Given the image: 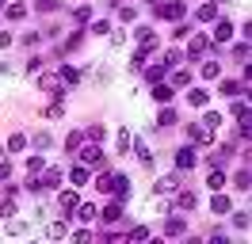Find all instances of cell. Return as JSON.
I'll use <instances>...</instances> for the list:
<instances>
[{
    "mask_svg": "<svg viewBox=\"0 0 252 244\" xmlns=\"http://www.w3.org/2000/svg\"><path fill=\"white\" fill-rule=\"evenodd\" d=\"M80 164L95 168V172H103V168H107V160H103V149H99V141H88V145L80 149Z\"/></svg>",
    "mask_w": 252,
    "mask_h": 244,
    "instance_id": "6da1fadb",
    "label": "cell"
},
{
    "mask_svg": "<svg viewBox=\"0 0 252 244\" xmlns=\"http://www.w3.org/2000/svg\"><path fill=\"white\" fill-rule=\"evenodd\" d=\"M38 88H42V92H50V95H58V99L65 95V84H62V76H58V73L38 76Z\"/></svg>",
    "mask_w": 252,
    "mask_h": 244,
    "instance_id": "7a4b0ae2",
    "label": "cell"
},
{
    "mask_svg": "<svg viewBox=\"0 0 252 244\" xmlns=\"http://www.w3.org/2000/svg\"><path fill=\"white\" fill-rule=\"evenodd\" d=\"M111 195H115V198H126V195H130V176L111 172Z\"/></svg>",
    "mask_w": 252,
    "mask_h": 244,
    "instance_id": "3957f363",
    "label": "cell"
},
{
    "mask_svg": "<svg viewBox=\"0 0 252 244\" xmlns=\"http://www.w3.org/2000/svg\"><path fill=\"white\" fill-rule=\"evenodd\" d=\"M95 217H103L107 225H115V221H123V198H115V202H107V206H103V214H95Z\"/></svg>",
    "mask_w": 252,
    "mask_h": 244,
    "instance_id": "277c9868",
    "label": "cell"
},
{
    "mask_svg": "<svg viewBox=\"0 0 252 244\" xmlns=\"http://www.w3.org/2000/svg\"><path fill=\"white\" fill-rule=\"evenodd\" d=\"M34 183H38V191H42V187H46V191H58V183H62V168H50V172H42Z\"/></svg>",
    "mask_w": 252,
    "mask_h": 244,
    "instance_id": "5b68a950",
    "label": "cell"
},
{
    "mask_svg": "<svg viewBox=\"0 0 252 244\" xmlns=\"http://www.w3.org/2000/svg\"><path fill=\"white\" fill-rule=\"evenodd\" d=\"M157 15H164V19H184V0H172V4H157Z\"/></svg>",
    "mask_w": 252,
    "mask_h": 244,
    "instance_id": "8992f818",
    "label": "cell"
},
{
    "mask_svg": "<svg viewBox=\"0 0 252 244\" xmlns=\"http://www.w3.org/2000/svg\"><path fill=\"white\" fill-rule=\"evenodd\" d=\"M206 50H210V38H206V34H195V38H191V50H188V58H203Z\"/></svg>",
    "mask_w": 252,
    "mask_h": 244,
    "instance_id": "52a82bcc",
    "label": "cell"
},
{
    "mask_svg": "<svg viewBox=\"0 0 252 244\" xmlns=\"http://www.w3.org/2000/svg\"><path fill=\"white\" fill-rule=\"evenodd\" d=\"M195 206H199L195 191H180V195H176V210H195Z\"/></svg>",
    "mask_w": 252,
    "mask_h": 244,
    "instance_id": "ba28073f",
    "label": "cell"
},
{
    "mask_svg": "<svg viewBox=\"0 0 252 244\" xmlns=\"http://www.w3.org/2000/svg\"><path fill=\"white\" fill-rule=\"evenodd\" d=\"M191 164H195V149L188 145V149H180V152H176V168H180V172H188Z\"/></svg>",
    "mask_w": 252,
    "mask_h": 244,
    "instance_id": "9c48e42d",
    "label": "cell"
},
{
    "mask_svg": "<svg viewBox=\"0 0 252 244\" xmlns=\"http://www.w3.org/2000/svg\"><path fill=\"white\" fill-rule=\"evenodd\" d=\"M180 183H184L180 176H160V180H157V195H168V191H176Z\"/></svg>",
    "mask_w": 252,
    "mask_h": 244,
    "instance_id": "30bf717a",
    "label": "cell"
},
{
    "mask_svg": "<svg viewBox=\"0 0 252 244\" xmlns=\"http://www.w3.org/2000/svg\"><path fill=\"white\" fill-rule=\"evenodd\" d=\"M229 34H233V23L218 19V23H214V42H229Z\"/></svg>",
    "mask_w": 252,
    "mask_h": 244,
    "instance_id": "8fae6325",
    "label": "cell"
},
{
    "mask_svg": "<svg viewBox=\"0 0 252 244\" xmlns=\"http://www.w3.org/2000/svg\"><path fill=\"white\" fill-rule=\"evenodd\" d=\"M164 233H168V237H184V233H188L184 217H168V221H164Z\"/></svg>",
    "mask_w": 252,
    "mask_h": 244,
    "instance_id": "7c38bea8",
    "label": "cell"
},
{
    "mask_svg": "<svg viewBox=\"0 0 252 244\" xmlns=\"http://www.w3.org/2000/svg\"><path fill=\"white\" fill-rule=\"evenodd\" d=\"M69 180H73V187H88V164H77L69 172Z\"/></svg>",
    "mask_w": 252,
    "mask_h": 244,
    "instance_id": "4fadbf2b",
    "label": "cell"
},
{
    "mask_svg": "<svg viewBox=\"0 0 252 244\" xmlns=\"http://www.w3.org/2000/svg\"><path fill=\"white\" fill-rule=\"evenodd\" d=\"M188 103H191V107H206V103H210V92L191 88V92H188Z\"/></svg>",
    "mask_w": 252,
    "mask_h": 244,
    "instance_id": "5bb4252c",
    "label": "cell"
},
{
    "mask_svg": "<svg viewBox=\"0 0 252 244\" xmlns=\"http://www.w3.org/2000/svg\"><path fill=\"white\" fill-rule=\"evenodd\" d=\"M46 237H50V241H62V237H69L65 221H50V225H46Z\"/></svg>",
    "mask_w": 252,
    "mask_h": 244,
    "instance_id": "9a60e30c",
    "label": "cell"
},
{
    "mask_svg": "<svg viewBox=\"0 0 252 244\" xmlns=\"http://www.w3.org/2000/svg\"><path fill=\"white\" fill-rule=\"evenodd\" d=\"M58 206H62V210H77V206H80V198L73 195V191H62V195H58Z\"/></svg>",
    "mask_w": 252,
    "mask_h": 244,
    "instance_id": "2e32d148",
    "label": "cell"
},
{
    "mask_svg": "<svg viewBox=\"0 0 252 244\" xmlns=\"http://www.w3.org/2000/svg\"><path fill=\"white\" fill-rule=\"evenodd\" d=\"M58 76H62V84H77L80 73L73 69V65H58Z\"/></svg>",
    "mask_w": 252,
    "mask_h": 244,
    "instance_id": "e0dca14e",
    "label": "cell"
},
{
    "mask_svg": "<svg viewBox=\"0 0 252 244\" xmlns=\"http://www.w3.org/2000/svg\"><path fill=\"white\" fill-rule=\"evenodd\" d=\"M134 152H138V160H142L145 168H153V152H149V145H145V141H138V145H134Z\"/></svg>",
    "mask_w": 252,
    "mask_h": 244,
    "instance_id": "ac0fdd59",
    "label": "cell"
},
{
    "mask_svg": "<svg viewBox=\"0 0 252 244\" xmlns=\"http://www.w3.org/2000/svg\"><path fill=\"white\" fill-rule=\"evenodd\" d=\"M199 19H203V23H214V19H218V4H203V8H199Z\"/></svg>",
    "mask_w": 252,
    "mask_h": 244,
    "instance_id": "d6986e66",
    "label": "cell"
},
{
    "mask_svg": "<svg viewBox=\"0 0 252 244\" xmlns=\"http://www.w3.org/2000/svg\"><path fill=\"white\" fill-rule=\"evenodd\" d=\"M206 183H210V191H221V187H225V176H221L218 168H210V176H206Z\"/></svg>",
    "mask_w": 252,
    "mask_h": 244,
    "instance_id": "ffe728a7",
    "label": "cell"
},
{
    "mask_svg": "<svg viewBox=\"0 0 252 244\" xmlns=\"http://www.w3.org/2000/svg\"><path fill=\"white\" fill-rule=\"evenodd\" d=\"M27 233V221H16V217H8V237H23Z\"/></svg>",
    "mask_w": 252,
    "mask_h": 244,
    "instance_id": "44dd1931",
    "label": "cell"
},
{
    "mask_svg": "<svg viewBox=\"0 0 252 244\" xmlns=\"http://www.w3.org/2000/svg\"><path fill=\"white\" fill-rule=\"evenodd\" d=\"M229 111H233V119H249V103L237 99V95H233V107H229Z\"/></svg>",
    "mask_w": 252,
    "mask_h": 244,
    "instance_id": "7402d4cb",
    "label": "cell"
},
{
    "mask_svg": "<svg viewBox=\"0 0 252 244\" xmlns=\"http://www.w3.org/2000/svg\"><path fill=\"white\" fill-rule=\"evenodd\" d=\"M95 214H99V210H95L92 202H84V206H77V217H80V221H92Z\"/></svg>",
    "mask_w": 252,
    "mask_h": 244,
    "instance_id": "603a6c76",
    "label": "cell"
},
{
    "mask_svg": "<svg viewBox=\"0 0 252 244\" xmlns=\"http://www.w3.org/2000/svg\"><path fill=\"white\" fill-rule=\"evenodd\" d=\"M0 217H4V221H8V217H16V202H12V195L0 202Z\"/></svg>",
    "mask_w": 252,
    "mask_h": 244,
    "instance_id": "cb8c5ba5",
    "label": "cell"
},
{
    "mask_svg": "<svg viewBox=\"0 0 252 244\" xmlns=\"http://www.w3.org/2000/svg\"><path fill=\"white\" fill-rule=\"evenodd\" d=\"M153 95H157L160 103H168V99H172V88H168V84H160V80H157V88H153Z\"/></svg>",
    "mask_w": 252,
    "mask_h": 244,
    "instance_id": "d4e9b609",
    "label": "cell"
},
{
    "mask_svg": "<svg viewBox=\"0 0 252 244\" xmlns=\"http://www.w3.org/2000/svg\"><path fill=\"white\" fill-rule=\"evenodd\" d=\"M157 122H160V126H176V111H172V107H164V111L157 115Z\"/></svg>",
    "mask_w": 252,
    "mask_h": 244,
    "instance_id": "484cf974",
    "label": "cell"
},
{
    "mask_svg": "<svg viewBox=\"0 0 252 244\" xmlns=\"http://www.w3.org/2000/svg\"><path fill=\"white\" fill-rule=\"evenodd\" d=\"M8 149H12V152L27 149V134H12V141H8Z\"/></svg>",
    "mask_w": 252,
    "mask_h": 244,
    "instance_id": "4316f807",
    "label": "cell"
},
{
    "mask_svg": "<svg viewBox=\"0 0 252 244\" xmlns=\"http://www.w3.org/2000/svg\"><path fill=\"white\" fill-rule=\"evenodd\" d=\"M210 210H214V214H225V210H229V198H225V195H214Z\"/></svg>",
    "mask_w": 252,
    "mask_h": 244,
    "instance_id": "83f0119b",
    "label": "cell"
},
{
    "mask_svg": "<svg viewBox=\"0 0 252 244\" xmlns=\"http://www.w3.org/2000/svg\"><path fill=\"white\" fill-rule=\"evenodd\" d=\"M126 237H130V241H145V237H149V225H134Z\"/></svg>",
    "mask_w": 252,
    "mask_h": 244,
    "instance_id": "f1b7e54d",
    "label": "cell"
},
{
    "mask_svg": "<svg viewBox=\"0 0 252 244\" xmlns=\"http://www.w3.org/2000/svg\"><path fill=\"white\" fill-rule=\"evenodd\" d=\"M203 76L214 80V76H218V61H203Z\"/></svg>",
    "mask_w": 252,
    "mask_h": 244,
    "instance_id": "f546056e",
    "label": "cell"
},
{
    "mask_svg": "<svg viewBox=\"0 0 252 244\" xmlns=\"http://www.w3.org/2000/svg\"><path fill=\"white\" fill-rule=\"evenodd\" d=\"M23 15H27V4H12L8 8V19H23Z\"/></svg>",
    "mask_w": 252,
    "mask_h": 244,
    "instance_id": "4dcf8cb0",
    "label": "cell"
},
{
    "mask_svg": "<svg viewBox=\"0 0 252 244\" xmlns=\"http://www.w3.org/2000/svg\"><path fill=\"white\" fill-rule=\"evenodd\" d=\"M145 76H149V80H153V84H157L160 76H164V65H149V69H145Z\"/></svg>",
    "mask_w": 252,
    "mask_h": 244,
    "instance_id": "1f68e13d",
    "label": "cell"
},
{
    "mask_svg": "<svg viewBox=\"0 0 252 244\" xmlns=\"http://www.w3.org/2000/svg\"><path fill=\"white\" fill-rule=\"evenodd\" d=\"M221 95H241V84H237V80H225V84H221Z\"/></svg>",
    "mask_w": 252,
    "mask_h": 244,
    "instance_id": "d6a6232c",
    "label": "cell"
},
{
    "mask_svg": "<svg viewBox=\"0 0 252 244\" xmlns=\"http://www.w3.org/2000/svg\"><path fill=\"white\" fill-rule=\"evenodd\" d=\"M80 141H84V134H69V137H65V149H69V152L80 149Z\"/></svg>",
    "mask_w": 252,
    "mask_h": 244,
    "instance_id": "836d02e7",
    "label": "cell"
},
{
    "mask_svg": "<svg viewBox=\"0 0 252 244\" xmlns=\"http://www.w3.org/2000/svg\"><path fill=\"white\" fill-rule=\"evenodd\" d=\"M218 122H221V115H218V111H206V115H203V126H210V130H214Z\"/></svg>",
    "mask_w": 252,
    "mask_h": 244,
    "instance_id": "e575fe53",
    "label": "cell"
},
{
    "mask_svg": "<svg viewBox=\"0 0 252 244\" xmlns=\"http://www.w3.org/2000/svg\"><path fill=\"white\" fill-rule=\"evenodd\" d=\"M172 84H191V73H188V69H176V73H172Z\"/></svg>",
    "mask_w": 252,
    "mask_h": 244,
    "instance_id": "d590c367",
    "label": "cell"
},
{
    "mask_svg": "<svg viewBox=\"0 0 252 244\" xmlns=\"http://www.w3.org/2000/svg\"><path fill=\"white\" fill-rule=\"evenodd\" d=\"M34 8H38V12H54V8H62V0H38Z\"/></svg>",
    "mask_w": 252,
    "mask_h": 244,
    "instance_id": "8d00e7d4",
    "label": "cell"
},
{
    "mask_svg": "<svg viewBox=\"0 0 252 244\" xmlns=\"http://www.w3.org/2000/svg\"><path fill=\"white\" fill-rule=\"evenodd\" d=\"M88 19H92V8H88V4H80V8H77V23H88Z\"/></svg>",
    "mask_w": 252,
    "mask_h": 244,
    "instance_id": "74e56055",
    "label": "cell"
},
{
    "mask_svg": "<svg viewBox=\"0 0 252 244\" xmlns=\"http://www.w3.org/2000/svg\"><path fill=\"white\" fill-rule=\"evenodd\" d=\"M84 134H88V141H103V126H88Z\"/></svg>",
    "mask_w": 252,
    "mask_h": 244,
    "instance_id": "f35d334b",
    "label": "cell"
},
{
    "mask_svg": "<svg viewBox=\"0 0 252 244\" xmlns=\"http://www.w3.org/2000/svg\"><path fill=\"white\" fill-rule=\"evenodd\" d=\"M237 187H241V191H249V168H241V172H237Z\"/></svg>",
    "mask_w": 252,
    "mask_h": 244,
    "instance_id": "ab89813d",
    "label": "cell"
},
{
    "mask_svg": "<svg viewBox=\"0 0 252 244\" xmlns=\"http://www.w3.org/2000/svg\"><path fill=\"white\" fill-rule=\"evenodd\" d=\"M233 58H237V61H245V58H249V46L237 42V46H233Z\"/></svg>",
    "mask_w": 252,
    "mask_h": 244,
    "instance_id": "60d3db41",
    "label": "cell"
},
{
    "mask_svg": "<svg viewBox=\"0 0 252 244\" xmlns=\"http://www.w3.org/2000/svg\"><path fill=\"white\" fill-rule=\"evenodd\" d=\"M233 225H237V229H249V214H245V210L233 214Z\"/></svg>",
    "mask_w": 252,
    "mask_h": 244,
    "instance_id": "b9f144b4",
    "label": "cell"
},
{
    "mask_svg": "<svg viewBox=\"0 0 252 244\" xmlns=\"http://www.w3.org/2000/svg\"><path fill=\"white\" fill-rule=\"evenodd\" d=\"M92 34H111V23H107V19H99V23L92 27Z\"/></svg>",
    "mask_w": 252,
    "mask_h": 244,
    "instance_id": "7bdbcfd3",
    "label": "cell"
},
{
    "mask_svg": "<svg viewBox=\"0 0 252 244\" xmlns=\"http://www.w3.org/2000/svg\"><path fill=\"white\" fill-rule=\"evenodd\" d=\"M73 241H77V244H88V241H92V233H88V229H80V233H73Z\"/></svg>",
    "mask_w": 252,
    "mask_h": 244,
    "instance_id": "ee69618b",
    "label": "cell"
},
{
    "mask_svg": "<svg viewBox=\"0 0 252 244\" xmlns=\"http://www.w3.org/2000/svg\"><path fill=\"white\" fill-rule=\"evenodd\" d=\"M38 38H42V34H34V30H31V34H23L19 42H23V46H38Z\"/></svg>",
    "mask_w": 252,
    "mask_h": 244,
    "instance_id": "f6af8a7d",
    "label": "cell"
},
{
    "mask_svg": "<svg viewBox=\"0 0 252 244\" xmlns=\"http://www.w3.org/2000/svg\"><path fill=\"white\" fill-rule=\"evenodd\" d=\"M164 61H168V65H180V61H184V54H180V50H168V58H164Z\"/></svg>",
    "mask_w": 252,
    "mask_h": 244,
    "instance_id": "bcb514c9",
    "label": "cell"
},
{
    "mask_svg": "<svg viewBox=\"0 0 252 244\" xmlns=\"http://www.w3.org/2000/svg\"><path fill=\"white\" fill-rule=\"evenodd\" d=\"M12 46V34H0V50H8Z\"/></svg>",
    "mask_w": 252,
    "mask_h": 244,
    "instance_id": "7dc6e473",
    "label": "cell"
},
{
    "mask_svg": "<svg viewBox=\"0 0 252 244\" xmlns=\"http://www.w3.org/2000/svg\"><path fill=\"white\" fill-rule=\"evenodd\" d=\"M111 4H115V8H119V0H111Z\"/></svg>",
    "mask_w": 252,
    "mask_h": 244,
    "instance_id": "c3c4849f",
    "label": "cell"
},
{
    "mask_svg": "<svg viewBox=\"0 0 252 244\" xmlns=\"http://www.w3.org/2000/svg\"><path fill=\"white\" fill-rule=\"evenodd\" d=\"M0 4H4V0H0Z\"/></svg>",
    "mask_w": 252,
    "mask_h": 244,
    "instance_id": "681fc988",
    "label": "cell"
}]
</instances>
